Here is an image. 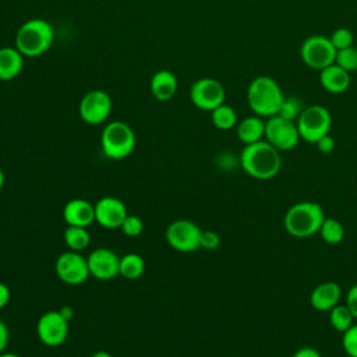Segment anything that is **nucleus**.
Listing matches in <instances>:
<instances>
[{"label": "nucleus", "mask_w": 357, "mask_h": 357, "mask_svg": "<svg viewBox=\"0 0 357 357\" xmlns=\"http://www.w3.org/2000/svg\"><path fill=\"white\" fill-rule=\"evenodd\" d=\"M238 163L250 177L257 180H271L276 177L282 169V156L280 151L272 146L268 141L261 139L244 145Z\"/></svg>", "instance_id": "f257e3e1"}, {"label": "nucleus", "mask_w": 357, "mask_h": 357, "mask_svg": "<svg viewBox=\"0 0 357 357\" xmlns=\"http://www.w3.org/2000/svg\"><path fill=\"white\" fill-rule=\"evenodd\" d=\"M247 103L254 114L269 119L279 113L284 99L278 81L269 75L255 77L247 88Z\"/></svg>", "instance_id": "f03ea898"}, {"label": "nucleus", "mask_w": 357, "mask_h": 357, "mask_svg": "<svg viewBox=\"0 0 357 357\" xmlns=\"http://www.w3.org/2000/svg\"><path fill=\"white\" fill-rule=\"evenodd\" d=\"M324 208L314 201L293 204L284 213V230L296 238H307L317 234L325 220Z\"/></svg>", "instance_id": "7ed1b4c3"}, {"label": "nucleus", "mask_w": 357, "mask_h": 357, "mask_svg": "<svg viewBox=\"0 0 357 357\" xmlns=\"http://www.w3.org/2000/svg\"><path fill=\"white\" fill-rule=\"evenodd\" d=\"M53 43V28L43 18L25 21L15 33V47L24 57H38L49 50Z\"/></svg>", "instance_id": "20e7f679"}, {"label": "nucleus", "mask_w": 357, "mask_h": 357, "mask_svg": "<svg viewBox=\"0 0 357 357\" xmlns=\"http://www.w3.org/2000/svg\"><path fill=\"white\" fill-rule=\"evenodd\" d=\"M135 142L134 130L121 120L107 123L100 134L102 152L112 160H121L130 156L135 148Z\"/></svg>", "instance_id": "39448f33"}, {"label": "nucleus", "mask_w": 357, "mask_h": 357, "mask_svg": "<svg viewBox=\"0 0 357 357\" xmlns=\"http://www.w3.org/2000/svg\"><path fill=\"white\" fill-rule=\"evenodd\" d=\"M300 137L308 144H317L322 137L331 132L332 116L322 105L305 106L296 120Z\"/></svg>", "instance_id": "423d86ee"}, {"label": "nucleus", "mask_w": 357, "mask_h": 357, "mask_svg": "<svg viewBox=\"0 0 357 357\" xmlns=\"http://www.w3.org/2000/svg\"><path fill=\"white\" fill-rule=\"evenodd\" d=\"M336 49L328 36L315 33L305 38L300 46V57L303 63L317 71L335 63Z\"/></svg>", "instance_id": "0eeeda50"}, {"label": "nucleus", "mask_w": 357, "mask_h": 357, "mask_svg": "<svg viewBox=\"0 0 357 357\" xmlns=\"http://www.w3.org/2000/svg\"><path fill=\"white\" fill-rule=\"evenodd\" d=\"M264 139L268 141L278 151L286 152L294 149L298 145L301 137L296 121L286 120L276 114L266 119Z\"/></svg>", "instance_id": "6e6552de"}, {"label": "nucleus", "mask_w": 357, "mask_h": 357, "mask_svg": "<svg viewBox=\"0 0 357 357\" xmlns=\"http://www.w3.org/2000/svg\"><path fill=\"white\" fill-rule=\"evenodd\" d=\"M202 229L188 219L173 220L165 231L167 244L178 252H194L199 248Z\"/></svg>", "instance_id": "1a4fd4ad"}, {"label": "nucleus", "mask_w": 357, "mask_h": 357, "mask_svg": "<svg viewBox=\"0 0 357 357\" xmlns=\"http://www.w3.org/2000/svg\"><path fill=\"white\" fill-rule=\"evenodd\" d=\"M54 271L57 278L70 286H78L88 280L91 276L88 259L77 251L61 252L54 264Z\"/></svg>", "instance_id": "9d476101"}, {"label": "nucleus", "mask_w": 357, "mask_h": 357, "mask_svg": "<svg viewBox=\"0 0 357 357\" xmlns=\"http://www.w3.org/2000/svg\"><path fill=\"white\" fill-rule=\"evenodd\" d=\"M226 91L222 82L211 77L198 78L190 88V100L201 110L212 112L225 103Z\"/></svg>", "instance_id": "9b49d317"}, {"label": "nucleus", "mask_w": 357, "mask_h": 357, "mask_svg": "<svg viewBox=\"0 0 357 357\" xmlns=\"http://www.w3.org/2000/svg\"><path fill=\"white\" fill-rule=\"evenodd\" d=\"M112 112V98L102 89L86 92L78 106L79 117L84 123L96 126L105 123Z\"/></svg>", "instance_id": "f8f14e48"}, {"label": "nucleus", "mask_w": 357, "mask_h": 357, "mask_svg": "<svg viewBox=\"0 0 357 357\" xmlns=\"http://www.w3.org/2000/svg\"><path fill=\"white\" fill-rule=\"evenodd\" d=\"M36 335L45 346L57 347L68 336V319L61 311H47L36 322Z\"/></svg>", "instance_id": "ddd939ff"}, {"label": "nucleus", "mask_w": 357, "mask_h": 357, "mask_svg": "<svg viewBox=\"0 0 357 357\" xmlns=\"http://www.w3.org/2000/svg\"><path fill=\"white\" fill-rule=\"evenodd\" d=\"M89 273L98 280H112L119 276L120 257L110 248H96L88 257Z\"/></svg>", "instance_id": "4468645a"}, {"label": "nucleus", "mask_w": 357, "mask_h": 357, "mask_svg": "<svg viewBox=\"0 0 357 357\" xmlns=\"http://www.w3.org/2000/svg\"><path fill=\"white\" fill-rule=\"evenodd\" d=\"M127 215L126 204L116 197L106 195L95 204V222L105 229H120Z\"/></svg>", "instance_id": "2eb2a0df"}, {"label": "nucleus", "mask_w": 357, "mask_h": 357, "mask_svg": "<svg viewBox=\"0 0 357 357\" xmlns=\"http://www.w3.org/2000/svg\"><path fill=\"white\" fill-rule=\"evenodd\" d=\"M63 219L67 226L88 227L95 222V204L84 198H73L63 206Z\"/></svg>", "instance_id": "dca6fc26"}, {"label": "nucleus", "mask_w": 357, "mask_h": 357, "mask_svg": "<svg viewBox=\"0 0 357 357\" xmlns=\"http://www.w3.org/2000/svg\"><path fill=\"white\" fill-rule=\"evenodd\" d=\"M342 297V287L339 283L328 280L317 284L310 294V304L314 310L321 312H329L339 304Z\"/></svg>", "instance_id": "f3484780"}, {"label": "nucleus", "mask_w": 357, "mask_h": 357, "mask_svg": "<svg viewBox=\"0 0 357 357\" xmlns=\"http://www.w3.org/2000/svg\"><path fill=\"white\" fill-rule=\"evenodd\" d=\"M319 84L329 93H343L350 86V73L333 63L319 71Z\"/></svg>", "instance_id": "a211bd4d"}, {"label": "nucleus", "mask_w": 357, "mask_h": 357, "mask_svg": "<svg viewBox=\"0 0 357 357\" xmlns=\"http://www.w3.org/2000/svg\"><path fill=\"white\" fill-rule=\"evenodd\" d=\"M149 88L155 99H158L159 102H167L176 95L178 82L172 71L159 70L152 75Z\"/></svg>", "instance_id": "6ab92c4d"}, {"label": "nucleus", "mask_w": 357, "mask_h": 357, "mask_svg": "<svg viewBox=\"0 0 357 357\" xmlns=\"http://www.w3.org/2000/svg\"><path fill=\"white\" fill-rule=\"evenodd\" d=\"M236 134L244 145L258 142L265 137V120L257 114L248 116L237 123Z\"/></svg>", "instance_id": "aec40b11"}, {"label": "nucleus", "mask_w": 357, "mask_h": 357, "mask_svg": "<svg viewBox=\"0 0 357 357\" xmlns=\"http://www.w3.org/2000/svg\"><path fill=\"white\" fill-rule=\"evenodd\" d=\"M24 67V56L14 46L0 47V81L14 79Z\"/></svg>", "instance_id": "412c9836"}, {"label": "nucleus", "mask_w": 357, "mask_h": 357, "mask_svg": "<svg viewBox=\"0 0 357 357\" xmlns=\"http://www.w3.org/2000/svg\"><path fill=\"white\" fill-rule=\"evenodd\" d=\"M145 272V261L137 252H128L120 257L119 275L128 280H135L141 278Z\"/></svg>", "instance_id": "4be33fe9"}, {"label": "nucleus", "mask_w": 357, "mask_h": 357, "mask_svg": "<svg viewBox=\"0 0 357 357\" xmlns=\"http://www.w3.org/2000/svg\"><path fill=\"white\" fill-rule=\"evenodd\" d=\"M64 243L68 250L81 252L88 248L91 243V234L86 227L79 226H67L63 233Z\"/></svg>", "instance_id": "5701e85b"}, {"label": "nucleus", "mask_w": 357, "mask_h": 357, "mask_svg": "<svg viewBox=\"0 0 357 357\" xmlns=\"http://www.w3.org/2000/svg\"><path fill=\"white\" fill-rule=\"evenodd\" d=\"M211 121L218 130H222V131L231 130L238 123L236 110L226 103H222L220 106H218L211 112Z\"/></svg>", "instance_id": "b1692460"}, {"label": "nucleus", "mask_w": 357, "mask_h": 357, "mask_svg": "<svg viewBox=\"0 0 357 357\" xmlns=\"http://www.w3.org/2000/svg\"><path fill=\"white\" fill-rule=\"evenodd\" d=\"M326 244L335 245L344 238V226L335 218H325L318 231Z\"/></svg>", "instance_id": "393cba45"}, {"label": "nucleus", "mask_w": 357, "mask_h": 357, "mask_svg": "<svg viewBox=\"0 0 357 357\" xmlns=\"http://www.w3.org/2000/svg\"><path fill=\"white\" fill-rule=\"evenodd\" d=\"M329 324L336 332L343 333L354 324V317L346 304H337L329 311Z\"/></svg>", "instance_id": "a878e982"}, {"label": "nucleus", "mask_w": 357, "mask_h": 357, "mask_svg": "<svg viewBox=\"0 0 357 357\" xmlns=\"http://www.w3.org/2000/svg\"><path fill=\"white\" fill-rule=\"evenodd\" d=\"M304 107L305 106L303 105L300 98L293 96V95L291 96H284L278 116H280L286 120H290V121H296L298 119V116L301 114Z\"/></svg>", "instance_id": "bb28decb"}, {"label": "nucleus", "mask_w": 357, "mask_h": 357, "mask_svg": "<svg viewBox=\"0 0 357 357\" xmlns=\"http://www.w3.org/2000/svg\"><path fill=\"white\" fill-rule=\"evenodd\" d=\"M335 64H337L347 73L357 71V47L350 46V47L337 50Z\"/></svg>", "instance_id": "cd10ccee"}, {"label": "nucleus", "mask_w": 357, "mask_h": 357, "mask_svg": "<svg viewBox=\"0 0 357 357\" xmlns=\"http://www.w3.org/2000/svg\"><path fill=\"white\" fill-rule=\"evenodd\" d=\"M332 45L335 46L336 50H340V49H346V47H350L353 46V42H354V35L353 32L349 29V28H336L331 36H329Z\"/></svg>", "instance_id": "c85d7f7f"}, {"label": "nucleus", "mask_w": 357, "mask_h": 357, "mask_svg": "<svg viewBox=\"0 0 357 357\" xmlns=\"http://www.w3.org/2000/svg\"><path fill=\"white\" fill-rule=\"evenodd\" d=\"M120 230L123 231L124 236L127 237H137L142 233L144 230V222L141 220L139 216L137 215H127L126 219L123 220L121 226H120Z\"/></svg>", "instance_id": "c756f323"}, {"label": "nucleus", "mask_w": 357, "mask_h": 357, "mask_svg": "<svg viewBox=\"0 0 357 357\" xmlns=\"http://www.w3.org/2000/svg\"><path fill=\"white\" fill-rule=\"evenodd\" d=\"M342 347L349 357H357V324L342 333Z\"/></svg>", "instance_id": "7c9ffc66"}, {"label": "nucleus", "mask_w": 357, "mask_h": 357, "mask_svg": "<svg viewBox=\"0 0 357 357\" xmlns=\"http://www.w3.org/2000/svg\"><path fill=\"white\" fill-rule=\"evenodd\" d=\"M220 245V236L213 230H202L201 231V240H199V248L213 251Z\"/></svg>", "instance_id": "2f4dec72"}, {"label": "nucleus", "mask_w": 357, "mask_h": 357, "mask_svg": "<svg viewBox=\"0 0 357 357\" xmlns=\"http://www.w3.org/2000/svg\"><path fill=\"white\" fill-rule=\"evenodd\" d=\"M346 305L351 311L354 319H357V283L349 289L346 294Z\"/></svg>", "instance_id": "473e14b6"}, {"label": "nucleus", "mask_w": 357, "mask_h": 357, "mask_svg": "<svg viewBox=\"0 0 357 357\" xmlns=\"http://www.w3.org/2000/svg\"><path fill=\"white\" fill-rule=\"evenodd\" d=\"M315 145H317V148H318V151H319L321 153H331V152L335 149L336 142H335L333 137H332L331 134H328V135L322 137Z\"/></svg>", "instance_id": "72a5a7b5"}, {"label": "nucleus", "mask_w": 357, "mask_h": 357, "mask_svg": "<svg viewBox=\"0 0 357 357\" xmlns=\"http://www.w3.org/2000/svg\"><path fill=\"white\" fill-rule=\"evenodd\" d=\"M291 357H322V356L317 349H314L311 346H303V347L297 349Z\"/></svg>", "instance_id": "f704fd0d"}, {"label": "nucleus", "mask_w": 357, "mask_h": 357, "mask_svg": "<svg viewBox=\"0 0 357 357\" xmlns=\"http://www.w3.org/2000/svg\"><path fill=\"white\" fill-rule=\"evenodd\" d=\"M8 339H10L8 328H7V325L0 319V353L6 351L7 344H8Z\"/></svg>", "instance_id": "c9c22d12"}, {"label": "nucleus", "mask_w": 357, "mask_h": 357, "mask_svg": "<svg viewBox=\"0 0 357 357\" xmlns=\"http://www.w3.org/2000/svg\"><path fill=\"white\" fill-rule=\"evenodd\" d=\"M10 297H11V293H10L8 286L6 283L0 282V310L8 304Z\"/></svg>", "instance_id": "e433bc0d"}, {"label": "nucleus", "mask_w": 357, "mask_h": 357, "mask_svg": "<svg viewBox=\"0 0 357 357\" xmlns=\"http://www.w3.org/2000/svg\"><path fill=\"white\" fill-rule=\"evenodd\" d=\"M91 357H113V356L109 351H106V350H98Z\"/></svg>", "instance_id": "4c0bfd02"}, {"label": "nucleus", "mask_w": 357, "mask_h": 357, "mask_svg": "<svg viewBox=\"0 0 357 357\" xmlns=\"http://www.w3.org/2000/svg\"><path fill=\"white\" fill-rule=\"evenodd\" d=\"M4 183H6V176H4V173H3V170L0 169V190L3 188V185H4Z\"/></svg>", "instance_id": "58836bf2"}, {"label": "nucleus", "mask_w": 357, "mask_h": 357, "mask_svg": "<svg viewBox=\"0 0 357 357\" xmlns=\"http://www.w3.org/2000/svg\"><path fill=\"white\" fill-rule=\"evenodd\" d=\"M0 357H20L18 354H15V353H8V351H3V353H0Z\"/></svg>", "instance_id": "ea45409f"}]
</instances>
